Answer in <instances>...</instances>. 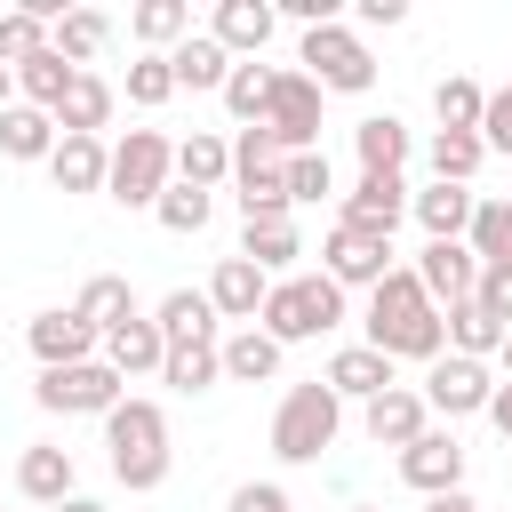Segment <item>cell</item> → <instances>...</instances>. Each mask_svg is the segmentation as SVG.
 I'll list each match as a JSON object with an SVG mask.
<instances>
[{
	"mask_svg": "<svg viewBox=\"0 0 512 512\" xmlns=\"http://www.w3.org/2000/svg\"><path fill=\"white\" fill-rule=\"evenodd\" d=\"M232 176V144L216 136V128H192L184 144H176V184H192V192H216Z\"/></svg>",
	"mask_w": 512,
	"mask_h": 512,
	"instance_id": "4316f807",
	"label": "cell"
},
{
	"mask_svg": "<svg viewBox=\"0 0 512 512\" xmlns=\"http://www.w3.org/2000/svg\"><path fill=\"white\" fill-rule=\"evenodd\" d=\"M272 80H280V72H272V64H256V56H248V64H232V80H224V112H232V120H248V128H264V112H272Z\"/></svg>",
	"mask_w": 512,
	"mask_h": 512,
	"instance_id": "d6a6232c",
	"label": "cell"
},
{
	"mask_svg": "<svg viewBox=\"0 0 512 512\" xmlns=\"http://www.w3.org/2000/svg\"><path fill=\"white\" fill-rule=\"evenodd\" d=\"M216 376H224V344H168V360H160L168 392H208Z\"/></svg>",
	"mask_w": 512,
	"mask_h": 512,
	"instance_id": "e575fe53",
	"label": "cell"
},
{
	"mask_svg": "<svg viewBox=\"0 0 512 512\" xmlns=\"http://www.w3.org/2000/svg\"><path fill=\"white\" fill-rule=\"evenodd\" d=\"M48 512H104L96 496H64V504H48Z\"/></svg>",
	"mask_w": 512,
	"mask_h": 512,
	"instance_id": "816d5d0a",
	"label": "cell"
},
{
	"mask_svg": "<svg viewBox=\"0 0 512 512\" xmlns=\"http://www.w3.org/2000/svg\"><path fill=\"white\" fill-rule=\"evenodd\" d=\"M360 432H368L376 448H416V440L432 432V408H424L416 384H392V392H376V400L360 408Z\"/></svg>",
	"mask_w": 512,
	"mask_h": 512,
	"instance_id": "4fadbf2b",
	"label": "cell"
},
{
	"mask_svg": "<svg viewBox=\"0 0 512 512\" xmlns=\"http://www.w3.org/2000/svg\"><path fill=\"white\" fill-rule=\"evenodd\" d=\"M408 16V0H360V24H376V32H392Z\"/></svg>",
	"mask_w": 512,
	"mask_h": 512,
	"instance_id": "c3c4849f",
	"label": "cell"
},
{
	"mask_svg": "<svg viewBox=\"0 0 512 512\" xmlns=\"http://www.w3.org/2000/svg\"><path fill=\"white\" fill-rule=\"evenodd\" d=\"M104 360H112L120 376H160V360H168L160 320H152V312H136L128 328H112V336H104Z\"/></svg>",
	"mask_w": 512,
	"mask_h": 512,
	"instance_id": "603a6c76",
	"label": "cell"
},
{
	"mask_svg": "<svg viewBox=\"0 0 512 512\" xmlns=\"http://www.w3.org/2000/svg\"><path fill=\"white\" fill-rule=\"evenodd\" d=\"M504 200H512V192H504Z\"/></svg>",
	"mask_w": 512,
	"mask_h": 512,
	"instance_id": "9f6ffc18",
	"label": "cell"
},
{
	"mask_svg": "<svg viewBox=\"0 0 512 512\" xmlns=\"http://www.w3.org/2000/svg\"><path fill=\"white\" fill-rule=\"evenodd\" d=\"M168 72H176V88H216V96H224L232 56H224V40H216V32H192V40H176V48H168Z\"/></svg>",
	"mask_w": 512,
	"mask_h": 512,
	"instance_id": "cb8c5ba5",
	"label": "cell"
},
{
	"mask_svg": "<svg viewBox=\"0 0 512 512\" xmlns=\"http://www.w3.org/2000/svg\"><path fill=\"white\" fill-rule=\"evenodd\" d=\"M104 448H112V480L120 488H160L168 480V416H160V400H120L112 416H104Z\"/></svg>",
	"mask_w": 512,
	"mask_h": 512,
	"instance_id": "7a4b0ae2",
	"label": "cell"
},
{
	"mask_svg": "<svg viewBox=\"0 0 512 512\" xmlns=\"http://www.w3.org/2000/svg\"><path fill=\"white\" fill-rule=\"evenodd\" d=\"M352 152H360V176H400V160H408V128H400L392 112H368V120L352 128Z\"/></svg>",
	"mask_w": 512,
	"mask_h": 512,
	"instance_id": "484cf974",
	"label": "cell"
},
{
	"mask_svg": "<svg viewBox=\"0 0 512 512\" xmlns=\"http://www.w3.org/2000/svg\"><path fill=\"white\" fill-rule=\"evenodd\" d=\"M224 512H288V488H280V480H240Z\"/></svg>",
	"mask_w": 512,
	"mask_h": 512,
	"instance_id": "7dc6e473",
	"label": "cell"
},
{
	"mask_svg": "<svg viewBox=\"0 0 512 512\" xmlns=\"http://www.w3.org/2000/svg\"><path fill=\"white\" fill-rule=\"evenodd\" d=\"M168 96H176L168 56H136V64H128V104H144V112H152V104H168Z\"/></svg>",
	"mask_w": 512,
	"mask_h": 512,
	"instance_id": "ee69618b",
	"label": "cell"
},
{
	"mask_svg": "<svg viewBox=\"0 0 512 512\" xmlns=\"http://www.w3.org/2000/svg\"><path fill=\"white\" fill-rule=\"evenodd\" d=\"M464 248H472L480 264H512V200H504V192L472 208V232H464Z\"/></svg>",
	"mask_w": 512,
	"mask_h": 512,
	"instance_id": "74e56055",
	"label": "cell"
},
{
	"mask_svg": "<svg viewBox=\"0 0 512 512\" xmlns=\"http://www.w3.org/2000/svg\"><path fill=\"white\" fill-rule=\"evenodd\" d=\"M320 272H328L336 288H376V280L392 272V240H384V232H360V224H328Z\"/></svg>",
	"mask_w": 512,
	"mask_h": 512,
	"instance_id": "30bf717a",
	"label": "cell"
},
{
	"mask_svg": "<svg viewBox=\"0 0 512 512\" xmlns=\"http://www.w3.org/2000/svg\"><path fill=\"white\" fill-rule=\"evenodd\" d=\"M72 312H80L96 336H112V328H128V320H136V288H128L120 272H96V280L80 288V304H72Z\"/></svg>",
	"mask_w": 512,
	"mask_h": 512,
	"instance_id": "f546056e",
	"label": "cell"
},
{
	"mask_svg": "<svg viewBox=\"0 0 512 512\" xmlns=\"http://www.w3.org/2000/svg\"><path fill=\"white\" fill-rule=\"evenodd\" d=\"M424 512H480V504H472L464 488H448V496H424Z\"/></svg>",
	"mask_w": 512,
	"mask_h": 512,
	"instance_id": "f907efd6",
	"label": "cell"
},
{
	"mask_svg": "<svg viewBox=\"0 0 512 512\" xmlns=\"http://www.w3.org/2000/svg\"><path fill=\"white\" fill-rule=\"evenodd\" d=\"M128 32L144 40V56H168L176 40H192V8L184 0H136L128 8Z\"/></svg>",
	"mask_w": 512,
	"mask_h": 512,
	"instance_id": "f1b7e54d",
	"label": "cell"
},
{
	"mask_svg": "<svg viewBox=\"0 0 512 512\" xmlns=\"http://www.w3.org/2000/svg\"><path fill=\"white\" fill-rule=\"evenodd\" d=\"M168 176H176V144H168L160 128H128V136L112 144V176H104V192H112L120 208H160Z\"/></svg>",
	"mask_w": 512,
	"mask_h": 512,
	"instance_id": "8992f818",
	"label": "cell"
},
{
	"mask_svg": "<svg viewBox=\"0 0 512 512\" xmlns=\"http://www.w3.org/2000/svg\"><path fill=\"white\" fill-rule=\"evenodd\" d=\"M104 40H112V16H104V8H64V16H56V32H48V48H56L64 64L104 56Z\"/></svg>",
	"mask_w": 512,
	"mask_h": 512,
	"instance_id": "4dcf8cb0",
	"label": "cell"
},
{
	"mask_svg": "<svg viewBox=\"0 0 512 512\" xmlns=\"http://www.w3.org/2000/svg\"><path fill=\"white\" fill-rule=\"evenodd\" d=\"M56 136H64V128H56V112H40V104H8V112H0V152H8V160H48Z\"/></svg>",
	"mask_w": 512,
	"mask_h": 512,
	"instance_id": "83f0119b",
	"label": "cell"
},
{
	"mask_svg": "<svg viewBox=\"0 0 512 512\" xmlns=\"http://www.w3.org/2000/svg\"><path fill=\"white\" fill-rule=\"evenodd\" d=\"M432 112H440V128H464V136H480L488 88H480V80H464V72H448V80L432 88Z\"/></svg>",
	"mask_w": 512,
	"mask_h": 512,
	"instance_id": "f35d334b",
	"label": "cell"
},
{
	"mask_svg": "<svg viewBox=\"0 0 512 512\" xmlns=\"http://www.w3.org/2000/svg\"><path fill=\"white\" fill-rule=\"evenodd\" d=\"M480 144L512 160V88H488V112H480Z\"/></svg>",
	"mask_w": 512,
	"mask_h": 512,
	"instance_id": "bcb514c9",
	"label": "cell"
},
{
	"mask_svg": "<svg viewBox=\"0 0 512 512\" xmlns=\"http://www.w3.org/2000/svg\"><path fill=\"white\" fill-rule=\"evenodd\" d=\"M472 304L512 336V264H480V288H472Z\"/></svg>",
	"mask_w": 512,
	"mask_h": 512,
	"instance_id": "f6af8a7d",
	"label": "cell"
},
{
	"mask_svg": "<svg viewBox=\"0 0 512 512\" xmlns=\"http://www.w3.org/2000/svg\"><path fill=\"white\" fill-rule=\"evenodd\" d=\"M208 208H216V200H208V192H192V184H168V192H160V208H152V216H160V224H168V232H208Z\"/></svg>",
	"mask_w": 512,
	"mask_h": 512,
	"instance_id": "7bdbcfd3",
	"label": "cell"
},
{
	"mask_svg": "<svg viewBox=\"0 0 512 512\" xmlns=\"http://www.w3.org/2000/svg\"><path fill=\"white\" fill-rule=\"evenodd\" d=\"M360 328H368V344H376L384 360H424V368H432V360L448 352V312L424 296V280H416L408 264H392V272L368 288V320H360Z\"/></svg>",
	"mask_w": 512,
	"mask_h": 512,
	"instance_id": "6da1fadb",
	"label": "cell"
},
{
	"mask_svg": "<svg viewBox=\"0 0 512 512\" xmlns=\"http://www.w3.org/2000/svg\"><path fill=\"white\" fill-rule=\"evenodd\" d=\"M336 320H344V288H336L328 272H288V280H272V296H264V312H256V328H264L280 352L328 336Z\"/></svg>",
	"mask_w": 512,
	"mask_h": 512,
	"instance_id": "3957f363",
	"label": "cell"
},
{
	"mask_svg": "<svg viewBox=\"0 0 512 512\" xmlns=\"http://www.w3.org/2000/svg\"><path fill=\"white\" fill-rule=\"evenodd\" d=\"M72 80H80V64H64L56 48L32 56V64H16V88H24V104H40V112H56V104L72 96Z\"/></svg>",
	"mask_w": 512,
	"mask_h": 512,
	"instance_id": "d590c367",
	"label": "cell"
},
{
	"mask_svg": "<svg viewBox=\"0 0 512 512\" xmlns=\"http://www.w3.org/2000/svg\"><path fill=\"white\" fill-rule=\"evenodd\" d=\"M328 192H336L328 152H288V208H312V200H328Z\"/></svg>",
	"mask_w": 512,
	"mask_h": 512,
	"instance_id": "b9f144b4",
	"label": "cell"
},
{
	"mask_svg": "<svg viewBox=\"0 0 512 512\" xmlns=\"http://www.w3.org/2000/svg\"><path fill=\"white\" fill-rule=\"evenodd\" d=\"M240 256H248L256 272H280V264H296V256H304V240H296V216H240Z\"/></svg>",
	"mask_w": 512,
	"mask_h": 512,
	"instance_id": "d4e9b609",
	"label": "cell"
},
{
	"mask_svg": "<svg viewBox=\"0 0 512 512\" xmlns=\"http://www.w3.org/2000/svg\"><path fill=\"white\" fill-rule=\"evenodd\" d=\"M48 176H56V192H104V176H112V144H104V136H56Z\"/></svg>",
	"mask_w": 512,
	"mask_h": 512,
	"instance_id": "ffe728a7",
	"label": "cell"
},
{
	"mask_svg": "<svg viewBox=\"0 0 512 512\" xmlns=\"http://www.w3.org/2000/svg\"><path fill=\"white\" fill-rule=\"evenodd\" d=\"M320 384H328L336 400H360V408H368V400H376V392H392L400 376H392V360H384L376 344H344V352L328 360V376H320Z\"/></svg>",
	"mask_w": 512,
	"mask_h": 512,
	"instance_id": "d6986e66",
	"label": "cell"
},
{
	"mask_svg": "<svg viewBox=\"0 0 512 512\" xmlns=\"http://www.w3.org/2000/svg\"><path fill=\"white\" fill-rule=\"evenodd\" d=\"M408 176H360L352 192H344V208H336V224H360V232H384L392 240V224L408 216Z\"/></svg>",
	"mask_w": 512,
	"mask_h": 512,
	"instance_id": "9a60e30c",
	"label": "cell"
},
{
	"mask_svg": "<svg viewBox=\"0 0 512 512\" xmlns=\"http://www.w3.org/2000/svg\"><path fill=\"white\" fill-rule=\"evenodd\" d=\"M264 296H272V272H256L248 256H224V264L208 272V304H216V320H240V328H256Z\"/></svg>",
	"mask_w": 512,
	"mask_h": 512,
	"instance_id": "2e32d148",
	"label": "cell"
},
{
	"mask_svg": "<svg viewBox=\"0 0 512 512\" xmlns=\"http://www.w3.org/2000/svg\"><path fill=\"white\" fill-rule=\"evenodd\" d=\"M400 480L416 488V496H448V488H464V448H456V432H424L416 448H400Z\"/></svg>",
	"mask_w": 512,
	"mask_h": 512,
	"instance_id": "5bb4252c",
	"label": "cell"
},
{
	"mask_svg": "<svg viewBox=\"0 0 512 512\" xmlns=\"http://www.w3.org/2000/svg\"><path fill=\"white\" fill-rule=\"evenodd\" d=\"M272 24H280V8H272V0H216V16H208V32L224 40V56H232V64L264 56Z\"/></svg>",
	"mask_w": 512,
	"mask_h": 512,
	"instance_id": "e0dca14e",
	"label": "cell"
},
{
	"mask_svg": "<svg viewBox=\"0 0 512 512\" xmlns=\"http://www.w3.org/2000/svg\"><path fill=\"white\" fill-rule=\"evenodd\" d=\"M408 272H416V280H424V296H432V304H440V312H448V304H464V296H472V288H480V256H472V248H464V240H424V248H416V264H408Z\"/></svg>",
	"mask_w": 512,
	"mask_h": 512,
	"instance_id": "7c38bea8",
	"label": "cell"
},
{
	"mask_svg": "<svg viewBox=\"0 0 512 512\" xmlns=\"http://www.w3.org/2000/svg\"><path fill=\"white\" fill-rule=\"evenodd\" d=\"M352 512H376V504H352Z\"/></svg>",
	"mask_w": 512,
	"mask_h": 512,
	"instance_id": "11a10c76",
	"label": "cell"
},
{
	"mask_svg": "<svg viewBox=\"0 0 512 512\" xmlns=\"http://www.w3.org/2000/svg\"><path fill=\"white\" fill-rule=\"evenodd\" d=\"M496 360H504V368H512V336H504V352H496Z\"/></svg>",
	"mask_w": 512,
	"mask_h": 512,
	"instance_id": "db71d44e",
	"label": "cell"
},
{
	"mask_svg": "<svg viewBox=\"0 0 512 512\" xmlns=\"http://www.w3.org/2000/svg\"><path fill=\"white\" fill-rule=\"evenodd\" d=\"M8 104H16V72L0 64V112H8Z\"/></svg>",
	"mask_w": 512,
	"mask_h": 512,
	"instance_id": "f5cc1de1",
	"label": "cell"
},
{
	"mask_svg": "<svg viewBox=\"0 0 512 512\" xmlns=\"http://www.w3.org/2000/svg\"><path fill=\"white\" fill-rule=\"evenodd\" d=\"M424 408L432 416H488V400H496V376H488V360H464V352H440L432 368H424Z\"/></svg>",
	"mask_w": 512,
	"mask_h": 512,
	"instance_id": "ba28073f",
	"label": "cell"
},
{
	"mask_svg": "<svg viewBox=\"0 0 512 512\" xmlns=\"http://www.w3.org/2000/svg\"><path fill=\"white\" fill-rule=\"evenodd\" d=\"M104 120H112V88H104L96 72H80L72 96L56 104V128H64V136H104Z\"/></svg>",
	"mask_w": 512,
	"mask_h": 512,
	"instance_id": "836d02e7",
	"label": "cell"
},
{
	"mask_svg": "<svg viewBox=\"0 0 512 512\" xmlns=\"http://www.w3.org/2000/svg\"><path fill=\"white\" fill-rule=\"evenodd\" d=\"M296 64L320 80V96H368L376 88V56H368V40L336 16V24H312L304 32V48H296Z\"/></svg>",
	"mask_w": 512,
	"mask_h": 512,
	"instance_id": "5b68a950",
	"label": "cell"
},
{
	"mask_svg": "<svg viewBox=\"0 0 512 512\" xmlns=\"http://www.w3.org/2000/svg\"><path fill=\"white\" fill-rule=\"evenodd\" d=\"M152 320H160L168 344H216V304H208V288H168V296L152 304Z\"/></svg>",
	"mask_w": 512,
	"mask_h": 512,
	"instance_id": "7402d4cb",
	"label": "cell"
},
{
	"mask_svg": "<svg viewBox=\"0 0 512 512\" xmlns=\"http://www.w3.org/2000/svg\"><path fill=\"white\" fill-rule=\"evenodd\" d=\"M264 128H272L280 152H320V80H312L304 64L272 80V112H264Z\"/></svg>",
	"mask_w": 512,
	"mask_h": 512,
	"instance_id": "9c48e42d",
	"label": "cell"
},
{
	"mask_svg": "<svg viewBox=\"0 0 512 512\" xmlns=\"http://www.w3.org/2000/svg\"><path fill=\"white\" fill-rule=\"evenodd\" d=\"M24 344H32V360H40V368H80V360H104V352H96L104 336H96V328H88L72 304H56V312H32Z\"/></svg>",
	"mask_w": 512,
	"mask_h": 512,
	"instance_id": "8fae6325",
	"label": "cell"
},
{
	"mask_svg": "<svg viewBox=\"0 0 512 512\" xmlns=\"http://www.w3.org/2000/svg\"><path fill=\"white\" fill-rule=\"evenodd\" d=\"M32 400H40L48 416H112V408L128 400V376H120L112 360H80V368H40Z\"/></svg>",
	"mask_w": 512,
	"mask_h": 512,
	"instance_id": "52a82bcc",
	"label": "cell"
},
{
	"mask_svg": "<svg viewBox=\"0 0 512 512\" xmlns=\"http://www.w3.org/2000/svg\"><path fill=\"white\" fill-rule=\"evenodd\" d=\"M72 480H80V464H72L64 440H32V448L16 456V488H24L32 504H64V496H80Z\"/></svg>",
	"mask_w": 512,
	"mask_h": 512,
	"instance_id": "ac0fdd59",
	"label": "cell"
},
{
	"mask_svg": "<svg viewBox=\"0 0 512 512\" xmlns=\"http://www.w3.org/2000/svg\"><path fill=\"white\" fill-rule=\"evenodd\" d=\"M48 16H32V8H0V64L16 72V64H32V56H48Z\"/></svg>",
	"mask_w": 512,
	"mask_h": 512,
	"instance_id": "60d3db41",
	"label": "cell"
},
{
	"mask_svg": "<svg viewBox=\"0 0 512 512\" xmlns=\"http://www.w3.org/2000/svg\"><path fill=\"white\" fill-rule=\"evenodd\" d=\"M224 376H232V384H272V376H280V344H272L264 328H232V336H224Z\"/></svg>",
	"mask_w": 512,
	"mask_h": 512,
	"instance_id": "1f68e13d",
	"label": "cell"
},
{
	"mask_svg": "<svg viewBox=\"0 0 512 512\" xmlns=\"http://www.w3.org/2000/svg\"><path fill=\"white\" fill-rule=\"evenodd\" d=\"M472 208H480L472 184H424V192L408 200V216L424 224V240H464V232H472Z\"/></svg>",
	"mask_w": 512,
	"mask_h": 512,
	"instance_id": "44dd1931",
	"label": "cell"
},
{
	"mask_svg": "<svg viewBox=\"0 0 512 512\" xmlns=\"http://www.w3.org/2000/svg\"><path fill=\"white\" fill-rule=\"evenodd\" d=\"M480 160H488L480 136H464V128H440V136H432V184H472Z\"/></svg>",
	"mask_w": 512,
	"mask_h": 512,
	"instance_id": "ab89813d",
	"label": "cell"
},
{
	"mask_svg": "<svg viewBox=\"0 0 512 512\" xmlns=\"http://www.w3.org/2000/svg\"><path fill=\"white\" fill-rule=\"evenodd\" d=\"M448 352H464V360H496V352H504V328L464 296V304H448Z\"/></svg>",
	"mask_w": 512,
	"mask_h": 512,
	"instance_id": "8d00e7d4",
	"label": "cell"
},
{
	"mask_svg": "<svg viewBox=\"0 0 512 512\" xmlns=\"http://www.w3.org/2000/svg\"><path fill=\"white\" fill-rule=\"evenodd\" d=\"M336 432H344V400L320 376L280 392V408H272V456L280 464H320V448H336Z\"/></svg>",
	"mask_w": 512,
	"mask_h": 512,
	"instance_id": "277c9868",
	"label": "cell"
},
{
	"mask_svg": "<svg viewBox=\"0 0 512 512\" xmlns=\"http://www.w3.org/2000/svg\"><path fill=\"white\" fill-rule=\"evenodd\" d=\"M488 424L512 440V384H496V400H488Z\"/></svg>",
	"mask_w": 512,
	"mask_h": 512,
	"instance_id": "681fc988",
	"label": "cell"
}]
</instances>
